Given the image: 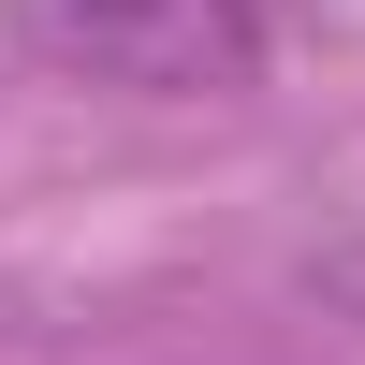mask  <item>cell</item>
Returning a JSON list of instances; mask_svg holds the SVG:
<instances>
[{
    "label": "cell",
    "instance_id": "cell-1",
    "mask_svg": "<svg viewBox=\"0 0 365 365\" xmlns=\"http://www.w3.org/2000/svg\"><path fill=\"white\" fill-rule=\"evenodd\" d=\"M58 44L103 88L146 103H205V88H249L278 44V0H58Z\"/></svg>",
    "mask_w": 365,
    "mask_h": 365
}]
</instances>
